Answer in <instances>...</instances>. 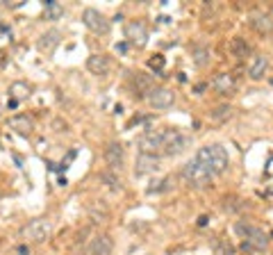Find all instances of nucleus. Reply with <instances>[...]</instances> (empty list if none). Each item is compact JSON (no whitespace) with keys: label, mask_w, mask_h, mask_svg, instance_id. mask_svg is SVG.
I'll return each mask as SVG.
<instances>
[{"label":"nucleus","mask_w":273,"mask_h":255,"mask_svg":"<svg viewBox=\"0 0 273 255\" xmlns=\"http://www.w3.org/2000/svg\"><path fill=\"white\" fill-rule=\"evenodd\" d=\"M134 85H137V89H139L141 94H146V96H148L150 91L155 89V87H153V80H150L146 73H137V75H134Z\"/></svg>","instance_id":"obj_22"},{"label":"nucleus","mask_w":273,"mask_h":255,"mask_svg":"<svg viewBox=\"0 0 273 255\" xmlns=\"http://www.w3.org/2000/svg\"><path fill=\"white\" fill-rule=\"evenodd\" d=\"M253 28H255L260 34H269L273 30V21L269 16H255V21H253Z\"/></svg>","instance_id":"obj_24"},{"label":"nucleus","mask_w":273,"mask_h":255,"mask_svg":"<svg viewBox=\"0 0 273 255\" xmlns=\"http://www.w3.org/2000/svg\"><path fill=\"white\" fill-rule=\"evenodd\" d=\"M182 178L187 180V183L192 185V187H205V185L212 183L214 173L203 164L201 160L194 158L192 162H187V164L182 166Z\"/></svg>","instance_id":"obj_2"},{"label":"nucleus","mask_w":273,"mask_h":255,"mask_svg":"<svg viewBox=\"0 0 273 255\" xmlns=\"http://www.w3.org/2000/svg\"><path fill=\"white\" fill-rule=\"evenodd\" d=\"M125 37L130 39V43H134V46H139V48L148 43V30H146V26L139 21H130L128 26H125Z\"/></svg>","instance_id":"obj_11"},{"label":"nucleus","mask_w":273,"mask_h":255,"mask_svg":"<svg viewBox=\"0 0 273 255\" xmlns=\"http://www.w3.org/2000/svg\"><path fill=\"white\" fill-rule=\"evenodd\" d=\"M159 169V158L155 153H139L134 160V173L137 175H146L153 173Z\"/></svg>","instance_id":"obj_10"},{"label":"nucleus","mask_w":273,"mask_h":255,"mask_svg":"<svg viewBox=\"0 0 273 255\" xmlns=\"http://www.w3.org/2000/svg\"><path fill=\"white\" fill-rule=\"evenodd\" d=\"M43 14H46L48 21H57V18L64 16V7H62L57 0H46V7H43Z\"/></svg>","instance_id":"obj_19"},{"label":"nucleus","mask_w":273,"mask_h":255,"mask_svg":"<svg viewBox=\"0 0 273 255\" xmlns=\"http://www.w3.org/2000/svg\"><path fill=\"white\" fill-rule=\"evenodd\" d=\"M87 68H89L94 75H107L110 73V60H107L105 55H89V60H87Z\"/></svg>","instance_id":"obj_15"},{"label":"nucleus","mask_w":273,"mask_h":255,"mask_svg":"<svg viewBox=\"0 0 273 255\" xmlns=\"http://www.w3.org/2000/svg\"><path fill=\"white\" fill-rule=\"evenodd\" d=\"M112 248H114V242L110 235H96L89 244V255H110Z\"/></svg>","instance_id":"obj_13"},{"label":"nucleus","mask_w":273,"mask_h":255,"mask_svg":"<svg viewBox=\"0 0 273 255\" xmlns=\"http://www.w3.org/2000/svg\"><path fill=\"white\" fill-rule=\"evenodd\" d=\"M266 175H273V158L269 162V166H266Z\"/></svg>","instance_id":"obj_30"},{"label":"nucleus","mask_w":273,"mask_h":255,"mask_svg":"<svg viewBox=\"0 0 273 255\" xmlns=\"http://www.w3.org/2000/svg\"><path fill=\"white\" fill-rule=\"evenodd\" d=\"M9 94H12V100H16V103L28 100V98H30V87H28L25 82H14Z\"/></svg>","instance_id":"obj_20"},{"label":"nucleus","mask_w":273,"mask_h":255,"mask_svg":"<svg viewBox=\"0 0 273 255\" xmlns=\"http://www.w3.org/2000/svg\"><path fill=\"white\" fill-rule=\"evenodd\" d=\"M192 139L178 130H167V139H164V153L167 155H180L182 150L189 148Z\"/></svg>","instance_id":"obj_6"},{"label":"nucleus","mask_w":273,"mask_h":255,"mask_svg":"<svg viewBox=\"0 0 273 255\" xmlns=\"http://www.w3.org/2000/svg\"><path fill=\"white\" fill-rule=\"evenodd\" d=\"M196 160H201L214 175L223 173V171L228 169V162H230L228 160L226 148L219 146V144H209V146H205V148H201L198 150V155H196Z\"/></svg>","instance_id":"obj_1"},{"label":"nucleus","mask_w":273,"mask_h":255,"mask_svg":"<svg viewBox=\"0 0 273 255\" xmlns=\"http://www.w3.org/2000/svg\"><path fill=\"white\" fill-rule=\"evenodd\" d=\"M192 57H194V62H196V66H207L209 64V50L207 48H203V46H198V48H194V53H192Z\"/></svg>","instance_id":"obj_23"},{"label":"nucleus","mask_w":273,"mask_h":255,"mask_svg":"<svg viewBox=\"0 0 273 255\" xmlns=\"http://www.w3.org/2000/svg\"><path fill=\"white\" fill-rule=\"evenodd\" d=\"M230 114H232L230 105H219V107H214V110L209 112V119H212L214 123H223V121L230 119Z\"/></svg>","instance_id":"obj_21"},{"label":"nucleus","mask_w":273,"mask_h":255,"mask_svg":"<svg viewBox=\"0 0 273 255\" xmlns=\"http://www.w3.org/2000/svg\"><path fill=\"white\" fill-rule=\"evenodd\" d=\"M102 183H107V187H110L112 191H121V189H123V183H121L114 173H102Z\"/></svg>","instance_id":"obj_25"},{"label":"nucleus","mask_w":273,"mask_h":255,"mask_svg":"<svg viewBox=\"0 0 273 255\" xmlns=\"http://www.w3.org/2000/svg\"><path fill=\"white\" fill-rule=\"evenodd\" d=\"M226 210H230V212H237V210H241V203H239L237 198H226V205H223Z\"/></svg>","instance_id":"obj_28"},{"label":"nucleus","mask_w":273,"mask_h":255,"mask_svg":"<svg viewBox=\"0 0 273 255\" xmlns=\"http://www.w3.org/2000/svg\"><path fill=\"white\" fill-rule=\"evenodd\" d=\"M271 66V60L266 55H255L248 64V75H251V80H262V78L266 75V71H269Z\"/></svg>","instance_id":"obj_12"},{"label":"nucleus","mask_w":273,"mask_h":255,"mask_svg":"<svg viewBox=\"0 0 273 255\" xmlns=\"http://www.w3.org/2000/svg\"><path fill=\"white\" fill-rule=\"evenodd\" d=\"M146 98H148V105L150 107H155V110H167V107L173 105L175 94L171 89H167V87H155V89L150 91Z\"/></svg>","instance_id":"obj_8"},{"label":"nucleus","mask_w":273,"mask_h":255,"mask_svg":"<svg viewBox=\"0 0 273 255\" xmlns=\"http://www.w3.org/2000/svg\"><path fill=\"white\" fill-rule=\"evenodd\" d=\"M9 128H12L14 132H18V135H30L32 132V119L30 116H25V114H16V116H12L9 119Z\"/></svg>","instance_id":"obj_17"},{"label":"nucleus","mask_w":273,"mask_h":255,"mask_svg":"<svg viewBox=\"0 0 273 255\" xmlns=\"http://www.w3.org/2000/svg\"><path fill=\"white\" fill-rule=\"evenodd\" d=\"M214 255H235V246L228 242H216L214 244Z\"/></svg>","instance_id":"obj_26"},{"label":"nucleus","mask_w":273,"mask_h":255,"mask_svg":"<svg viewBox=\"0 0 273 255\" xmlns=\"http://www.w3.org/2000/svg\"><path fill=\"white\" fill-rule=\"evenodd\" d=\"M102 158L105 162L112 166V169H121L123 166V160H125V148L123 144H119V141H110V144L105 146V150H102Z\"/></svg>","instance_id":"obj_9"},{"label":"nucleus","mask_w":273,"mask_h":255,"mask_svg":"<svg viewBox=\"0 0 273 255\" xmlns=\"http://www.w3.org/2000/svg\"><path fill=\"white\" fill-rule=\"evenodd\" d=\"M82 21H85V26L96 34L110 32V21H107V16L102 12H98V9H94V7H87L85 12H82Z\"/></svg>","instance_id":"obj_4"},{"label":"nucleus","mask_w":273,"mask_h":255,"mask_svg":"<svg viewBox=\"0 0 273 255\" xmlns=\"http://www.w3.org/2000/svg\"><path fill=\"white\" fill-rule=\"evenodd\" d=\"M164 139H167V130H146L139 137V148L141 153H155L157 148H164Z\"/></svg>","instance_id":"obj_5"},{"label":"nucleus","mask_w":273,"mask_h":255,"mask_svg":"<svg viewBox=\"0 0 273 255\" xmlns=\"http://www.w3.org/2000/svg\"><path fill=\"white\" fill-rule=\"evenodd\" d=\"M52 235V221L48 219H34L23 228V237L30 239V242H46Z\"/></svg>","instance_id":"obj_3"},{"label":"nucleus","mask_w":273,"mask_h":255,"mask_svg":"<svg viewBox=\"0 0 273 255\" xmlns=\"http://www.w3.org/2000/svg\"><path fill=\"white\" fill-rule=\"evenodd\" d=\"M212 87L219 91V94H232L235 91V78L230 75V73H216L212 80Z\"/></svg>","instance_id":"obj_14"},{"label":"nucleus","mask_w":273,"mask_h":255,"mask_svg":"<svg viewBox=\"0 0 273 255\" xmlns=\"http://www.w3.org/2000/svg\"><path fill=\"white\" fill-rule=\"evenodd\" d=\"M148 66L155 68V71H162V68H164V57H162V55H155L153 60L148 62Z\"/></svg>","instance_id":"obj_27"},{"label":"nucleus","mask_w":273,"mask_h":255,"mask_svg":"<svg viewBox=\"0 0 273 255\" xmlns=\"http://www.w3.org/2000/svg\"><path fill=\"white\" fill-rule=\"evenodd\" d=\"M228 50H230L235 57H248V53H251V46H248L246 39L235 37V39H230V43H228Z\"/></svg>","instance_id":"obj_18"},{"label":"nucleus","mask_w":273,"mask_h":255,"mask_svg":"<svg viewBox=\"0 0 273 255\" xmlns=\"http://www.w3.org/2000/svg\"><path fill=\"white\" fill-rule=\"evenodd\" d=\"M60 41H62V32L60 30H48L46 34H41V39H39V50L52 53L57 46H60Z\"/></svg>","instance_id":"obj_16"},{"label":"nucleus","mask_w":273,"mask_h":255,"mask_svg":"<svg viewBox=\"0 0 273 255\" xmlns=\"http://www.w3.org/2000/svg\"><path fill=\"white\" fill-rule=\"evenodd\" d=\"M18 255H32V253H30V248L21 246V248H18Z\"/></svg>","instance_id":"obj_29"},{"label":"nucleus","mask_w":273,"mask_h":255,"mask_svg":"<svg viewBox=\"0 0 273 255\" xmlns=\"http://www.w3.org/2000/svg\"><path fill=\"white\" fill-rule=\"evenodd\" d=\"M266 246H269V235L264 233L262 228H255V225H251L246 233V237H243V248H253V251H266Z\"/></svg>","instance_id":"obj_7"}]
</instances>
